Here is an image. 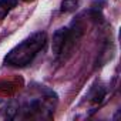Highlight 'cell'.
Instances as JSON below:
<instances>
[{
  "label": "cell",
  "mask_w": 121,
  "mask_h": 121,
  "mask_svg": "<svg viewBox=\"0 0 121 121\" xmlns=\"http://www.w3.org/2000/svg\"><path fill=\"white\" fill-rule=\"evenodd\" d=\"M46 43H47V34L44 31L33 33L7 53V56L4 57V64L17 69L31 64L36 56L44 48Z\"/></svg>",
  "instance_id": "cell-1"
},
{
  "label": "cell",
  "mask_w": 121,
  "mask_h": 121,
  "mask_svg": "<svg viewBox=\"0 0 121 121\" xmlns=\"http://www.w3.org/2000/svg\"><path fill=\"white\" fill-rule=\"evenodd\" d=\"M76 40H77V36L71 29H67V27L58 29L53 37V53L56 56L69 53L70 48L74 46Z\"/></svg>",
  "instance_id": "cell-2"
},
{
  "label": "cell",
  "mask_w": 121,
  "mask_h": 121,
  "mask_svg": "<svg viewBox=\"0 0 121 121\" xmlns=\"http://www.w3.org/2000/svg\"><path fill=\"white\" fill-rule=\"evenodd\" d=\"M16 4L17 0H0V20H3Z\"/></svg>",
  "instance_id": "cell-3"
},
{
  "label": "cell",
  "mask_w": 121,
  "mask_h": 121,
  "mask_svg": "<svg viewBox=\"0 0 121 121\" xmlns=\"http://www.w3.org/2000/svg\"><path fill=\"white\" fill-rule=\"evenodd\" d=\"M77 4H78V0H61V12L71 13L76 10Z\"/></svg>",
  "instance_id": "cell-4"
},
{
  "label": "cell",
  "mask_w": 121,
  "mask_h": 121,
  "mask_svg": "<svg viewBox=\"0 0 121 121\" xmlns=\"http://www.w3.org/2000/svg\"><path fill=\"white\" fill-rule=\"evenodd\" d=\"M23 2H34V0H23Z\"/></svg>",
  "instance_id": "cell-5"
}]
</instances>
